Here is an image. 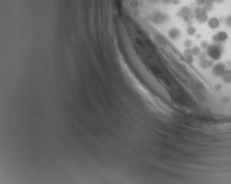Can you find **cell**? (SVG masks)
I'll use <instances>...</instances> for the list:
<instances>
[{
	"label": "cell",
	"instance_id": "1",
	"mask_svg": "<svg viewBox=\"0 0 231 184\" xmlns=\"http://www.w3.org/2000/svg\"><path fill=\"white\" fill-rule=\"evenodd\" d=\"M195 15L197 21L200 23H204L207 22L208 21V15H207L206 13L205 10H203V9L200 8H196L195 11Z\"/></svg>",
	"mask_w": 231,
	"mask_h": 184
},
{
	"label": "cell",
	"instance_id": "2",
	"mask_svg": "<svg viewBox=\"0 0 231 184\" xmlns=\"http://www.w3.org/2000/svg\"><path fill=\"white\" fill-rule=\"evenodd\" d=\"M207 23H208V26L211 29H216L220 26V20L216 17H212V18L208 19Z\"/></svg>",
	"mask_w": 231,
	"mask_h": 184
},
{
	"label": "cell",
	"instance_id": "3",
	"mask_svg": "<svg viewBox=\"0 0 231 184\" xmlns=\"http://www.w3.org/2000/svg\"><path fill=\"white\" fill-rule=\"evenodd\" d=\"M187 32L189 35H190V36H192V35H195V33H196V29H195V27H193V26H189V27L187 28Z\"/></svg>",
	"mask_w": 231,
	"mask_h": 184
},
{
	"label": "cell",
	"instance_id": "4",
	"mask_svg": "<svg viewBox=\"0 0 231 184\" xmlns=\"http://www.w3.org/2000/svg\"><path fill=\"white\" fill-rule=\"evenodd\" d=\"M225 23L228 26L230 27L231 28V15H228L227 16V18H225Z\"/></svg>",
	"mask_w": 231,
	"mask_h": 184
},
{
	"label": "cell",
	"instance_id": "5",
	"mask_svg": "<svg viewBox=\"0 0 231 184\" xmlns=\"http://www.w3.org/2000/svg\"><path fill=\"white\" fill-rule=\"evenodd\" d=\"M205 2H206V0H195V4H196L198 6L204 5Z\"/></svg>",
	"mask_w": 231,
	"mask_h": 184
},
{
	"label": "cell",
	"instance_id": "6",
	"mask_svg": "<svg viewBox=\"0 0 231 184\" xmlns=\"http://www.w3.org/2000/svg\"><path fill=\"white\" fill-rule=\"evenodd\" d=\"M171 4L174 5H178L180 4V0H172L171 1Z\"/></svg>",
	"mask_w": 231,
	"mask_h": 184
},
{
	"label": "cell",
	"instance_id": "7",
	"mask_svg": "<svg viewBox=\"0 0 231 184\" xmlns=\"http://www.w3.org/2000/svg\"><path fill=\"white\" fill-rule=\"evenodd\" d=\"M210 2H212V1H216V0H209Z\"/></svg>",
	"mask_w": 231,
	"mask_h": 184
}]
</instances>
